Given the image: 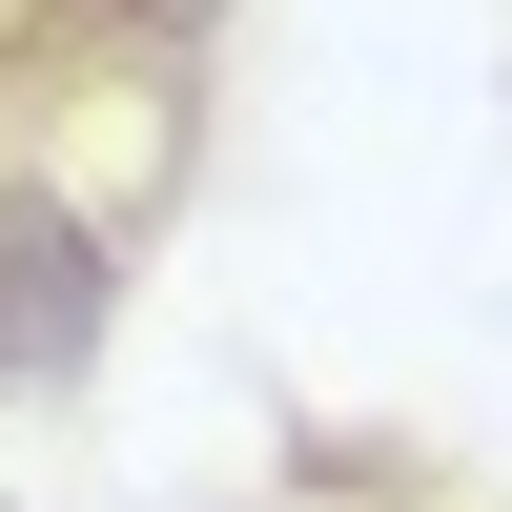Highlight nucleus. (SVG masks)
<instances>
[{"label": "nucleus", "mask_w": 512, "mask_h": 512, "mask_svg": "<svg viewBox=\"0 0 512 512\" xmlns=\"http://www.w3.org/2000/svg\"><path fill=\"white\" fill-rule=\"evenodd\" d=\"M103 308H123L103 226H82L62 185H0V390H62V369L103 349Z\"/></svg>", "instance_id": "obj_1"}]
</instances>
